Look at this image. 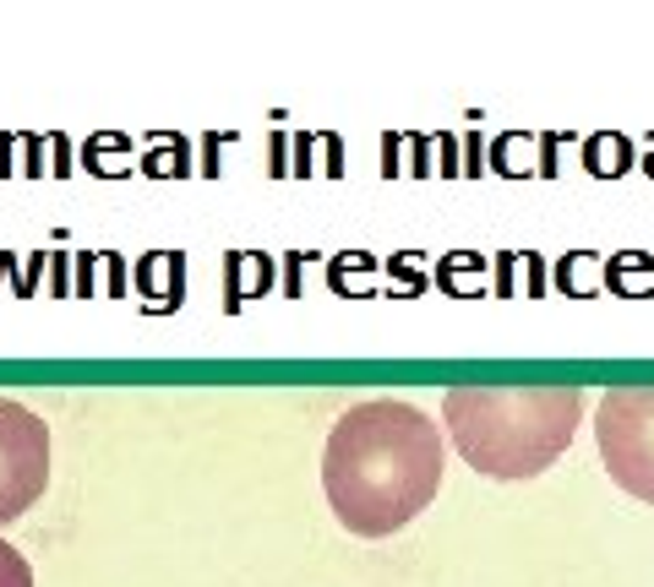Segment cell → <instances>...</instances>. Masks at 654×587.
Instances as JSON below:
<instances>
[{
    "label": "cell",
    "instance_id": "cell-3",
    "mask_svg": "<svg viewBox=\"0 0 654 587\" xmlns=\"http://www.w3.org/2000/svg\"><path fill=\"white\" fill-rule=\"evenodd\" d=\"M594 441L611 484L654 506V386H611L594 413Z\"/></svg>",
    "mask_w": 654,
    "mask_h": 587
},
{
    "label": "cell",
    "instance_id": "cell-1",
    "mask_svg": "<svg viewBox=\"0 0 654 587\" xmlns=\"http://www.w3.org/2000/svg\"><path fill=\"white\" fill-rule=\"evenodd\" d=\"M322 489L355 538L410 527L442 489V430L404 397L355 403L322 451Z\"/></svg>",
    "mask_w": 654,
    "mask_h": 587
},
{
    "label": "cell",
    "instance_id": "cell-5",
    "mask_svg": "<svg viewBox=\"0 0 654 587\" xmlns=\"http://www.w3.org/2000/svg\"><path fill=\"white\" fill-rule=\"evenodd\" d=\"M0 587H34V565L23 560V549H12L0 538Z\"/></svg>",
    "mask_w": 654,
    "mask_h": 587
},
{
    "label": "cell",
    "instance_id": "cell-4",
    "mask_svg": "<svg viewBox=\"0 0 654 587\" xmlns=\"http://www.w3.org/2000/svg\"><path fill=\"white\" fill-rule=\"evenodd\" d=\"M50 484V424L0 397V527L17 522Z\"/></svg>",
    "mask_w": 654,
    "mask_h": 587
},
{
    "label": "cell",
    "instance_id": "cell-2",
    "mask_svg": "<svg viewBox=\"0 0 654 587\" xmlns=\"http://www.w3.org/2000/svg\"><path fill=\"white\" fill-rule=\"evenodd\" d=\"M583 386H453L442 397L458 457L502 484L540 478L583 424Z\"/></svg>",
    "mask_w": 654,
    "mask_h": 587
}]
</instances>
